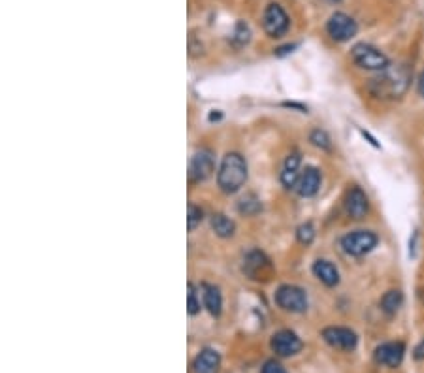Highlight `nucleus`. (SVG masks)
I'll use <instances>...</instances> for the list:
<instances>
[{"label":"nucleus","instance_id":"nucleus-1","mask_svg":"<svg viewBox=\"0 0 424 373\" xmlns=\"http://www.w3.org/2000/svg\"><path fill=\"white\" fill-rule=\"evenodd\" d=\"M408 87L409 74L406 66H396V68L388 66L387 70H383L381 76L373 77L368 83L371 94L376 98H381V100H394V98L403 97Z\"/></svg>","mask_w":424,"mask_h":373},{"label":"nucleus","instance_id":"nucleus-2","mask_svg":"<svg viewBox=\"0 0 424 373\" xmlns=\"http://www.w3.org/2000/svg\"><path fill=\"white\" fill-rule=\"evenodd\" d=\"M248 181V164L240 153H228L223 157L217 172V183L226 195H234Z\"/></svg>","mask_w":424,"mask_h":373},{"label":"nucleus","instance_id":"nucleus-3","mask_svg":"<svg viewBox=\"0 0 424 373\" xmlns=\"http://www.w3.org/2000/svg\"><path fill=\"white\" fill-rule=\"evenodd\" d=\"M351 57H353L354 65L364 68V70L383 72L391 66L388 65L387 55L379 51L377 48H373V45H370V43H356L351 49Z\"/></svg>","mask_w":424,"mask_h":373},{"label":"nucleus","instance_id":"nucleus-4","mask_svg":"<svg viewBox=\"0 0 424 373\" xmlns=\"http://www.w3.org/2000/svg\"><path fill=\"white\" fill-rule=\"evenodd\" d=\"M275 303L283 311L304 313L307 309V294L304 292V288L296 287V285H281L275 291Z\"/></svg>","mask_w":424,"mask_h":373},{"label":"nucleus","instance_id":"nucleus-5","mask_svg":"<svg viewBox=\"0 0 424 373\" xmlns=\"http://www.w3.org/2000/svg\"><path fill=\"white\" fill-rule=\"evenodd\" d=\"M377 242L379 238L371 230H354L341 238V247L351 256H364L376 249Z\"/></svg>","mask_w":424,"mask_h":373},{"label":"nucleus","instance_id":"nucleus-6","mask_svg":"<svg viewBox=\"0 0 424 373\" xmlns=\"http://www.w3.org/2000/svg\"><path fill=\"white\" fill-rule=\"evenodd\" d=\"M289 16L285 13V10L280 4L272 2V4L266 6L263 16V27L268 36H272V38H281V36L289 31Z\"/></svg>","mask_w":424,"mask_h":373},{"label":"nucleus","instance_id":"nucleus-7","mask_svg":"<svg viewBox=\"0 0 424 373\" xmlns=\"http://www.w3.org/2000/svg\"><path fill=\"white\" fill-rule=\"evenodd\" d=\"M356 31H359L356 21L351 16H347V13H341V11L332 13L327 23L328 36L336 40V42H349L354 34H356Z\"/></svg>","mask_w":424,"mask_h":373},{"label":"nucleus","instance_id":"nucleus-8","mask_svg":"<svg viewBox=\"0 0 424 373\" xmlns=\"http://www.w3.org/2000/svg\"><path fill=\"white\" fill-rule=\"evenodd\" d=\"M322 337L327 341L328 345L338 349V351H354L356 349V343H359V337L354 334L351 328H345V326H328L322 330Z\"/></svg>","mask_w":424,"mask_h":373},{"label":"nucleus","instance_id":"nucleus-9","mask_svg":"<svg viewBox=\"0 0 424 373\" xmlns=\"http://www.w3.org/2000/svg\"><path fill=\"white\" fill-rule=\"evenodd\" d=\"M215 170L213 155L208 149H200L189 164V181L191 183H202L208 178H211V173Z\"/></svg>","mask_w":424,"mask_h":373},{"label":"nucleus","instance_id":"nucleus-10","mask_svg":"<svg viewBox=\"0 0 424 373\" xmlns=\"http://www.w3.org/2000/svg\"><path fill=\"white\" fill-rule=\"evenodd\" d=\"M373 357H376V362L381 364V366L398 368L402 364L403 357H406V345L402 341H388V343H383V345L377 347Z\"/></svg>","mask_w":424,"mask_h":373},{"label":"nucleus","instance_id":"nucleus-11","mask_svg":"<svg viewBox=\"0 0 424 373\" xmlns=\"http://www.w3.org/2000/svg\"><path fill=\"white\" fill-rule=\"evenodd\" d=\"M270 347H272V351H274L277 357H292L296 352H300L302 341L295 332L280 330L272 335Z\"/></svg>","mask_w":424,"mask_h":373},{"label":"nucleus","instance_id":"nucleus-12","mask_svg":"<svg viewBox=\"0 0 424 373\" xmlns=\"http://www.w3.org/2000/svg\"><path fill=\"white\" fill-rule=\"evenodd\" d=\"M243 271L248 274L251 279H268L270 271H272V264L270 260L264 256L260 251H251L243 260Z\"/></svg>","mask_w":424,"mask_h":373},{"label":"nucleus","instance_id":"nucleus-13","mask_svg":"<svg viewBox=\"0 0 424 373\" xmlns=\"http://www.w3.org/2000/svg\"><path fill=\"white\" fill-rule=\"evenodd\" d=\"M370 210V202L368 196L360 187H351L345 198V211L351 219H364L366 213Z\"/></svg>","mask_w":424,"mask_h":373},{"label":"nucleus","instance_id":"nucleus-14","mask_svg":"<svg viewBox=\"0 0 424 373\" xmlns=\"http://www.w3.org/2000/svg\"><path fill=\"white\" fill-rule=\"evenodd\" d=\"M321 189V172L317 168L307 166L304 170V173H300V179H298V185H296V190L300 196H315Z\"/></svg>","mask_w":424,"mask_h":373},{"label":"nucleus","instance_id":"nucleus-15","mask_svg":"<svg viewBox=\"0 0 424 373\" xmlns=\"http://www.w3.org/2000/svg\"><path fill=\"white\" fill-rule=\"evenodd\" d=\"M221 357L215 349H204L194 358L193 372L194 373H219Z\"/></svg>","mask_w":424,"mask_h":373},{"label":"nucleus","instance_id":"nucleus-16","mask_svg":"<svg viewBox=\"0 0 424 373\" xmlns=\"http://www.w3.org/2000/svg\"><path fill=\"white\" fill-rule=\"evenodd\" d=\"M313 276L317 277L319 281L327 287H336L339 283V271L338 268L328 262V260H315L313 262Z\"/></svg>","mask_w":424,"mask_h":373},{"label":"nucleus","instance_id":"nucleus-17","mask_svg":"<svg viewBox=\"0 0 424 373\" xmlns=\"http://www.w3.org/2000/svg\"><path fill=\"white\" fill-rule=\"evenodd\" d=\"M211 230H213L219 238H232L236 232V225L230 221L228 217L223 213H213L211 215Z\"/></svg>","mask_w":424,"mask_h":373},{"label":"nucleus","instance_id":"nucleus-18","mask_svg":"<svg viewBox=\"0 0 424 373\" xmlns=\"http://www.w3.org/2000/svg\"><path fill=\"white\" fill-rule=\"evenodd\" d=\"M204 306L213 317H219L221 308H223V296L219 288L213 285H204Z\"/></svg>","mask_w":424,"mask_h":373},{"label":"nucleus","instance_id":"nucleus-19","mask_svg":"<svg viewBox=\"0 0 424 373\" xmlns=\"http://www.w3.org/2000/svg\"><path fill=\"white\" fill-rule=\"evenodd\" d=\"M402 303H403V294L400 291H396V288L387 291L381 298V309L387 315H396L398 309L402 308Z\"/></svg>","mask_w":424,"mask_h":373},{"label":"nucleus","instance_id":"nucleus-20","mask_svg":"<svg viewBox=\"0 0 424 373\" xmlns=\"http://www.w3.org/2000/svg\"><path fill=\"white\" fill-rule=\"evenodd\" d=\"M260 210H263V204H260V200L255 195H245L242 200L238 202V211L245 217L257 215Z\"/></svg>","mask_w":424,"mask_h":373},{"label":"nucleus","instance_id":"nucleus-21","mask_svg":"<svg viewBox=\"0 0 424 373\" xmlns=\"http://www.w3.org/2000/svg\"><path fill=\"white\" fill-rule=\"evenodd\" d=\"M309 141H312L313 146L319 147V149H324V151H330L332 149V141H330V136L324 132V130L317 129L313 130L312 134H309Z\"/></svg>","mask_w":424,"mask_h":373},{"label":"nucleus","instance_id":"nucleus-22","mask_svg":"<svg viewBox=\"0 0 424 373\" xmlns=\"http://www.w3.org/2000/svg\"><path fill=\"white\" fill-rule=\"evenodd\" d=\"M204 219V211L200 210L198 206H194V204H189V211H187V227L189 232H193L196 228L200 227V222Z\"/></svg>","mask_w":424,"mask_h":373},{"label":"nucleus","instance_id":"nucleus-23","mask_svg":"<svg viewBox=\"0 0 424 373\" xmlns=\"http://www.w3.org/2000/svg\"><path fill=\"white\" fill-rule=\"evenodd\" d=\"M296 238H298L302 245H312L313 239H315V228H313L312 222L300 225L298 230H296Z\"/></svg>","mask_w":424,"mask_h":373},{"label":"nucleus","instance_id":"nucleus-24","mask_svg":"<svg viewBox=\"0 0 424 373\" xmlns=\"http://www.w3.org/2000/svg\"><path fill=\"white\" fill-rule=\"evenodd\" d=\"M249 38H251V31H249L248 25L245 23H238L236 33H234V42H236L238 48L245 45L249 42Z\"/></svg>","mask_w":424,"mask_h":373},{"label":"nucleus","instance_id":"nucleus-25","mask_svg":"<svg viewBox=\"0 0 424 373\" xmlns=\"http://www.w3.org/2000/svg\"><path fill=\"white\" fill-rule=\"evenodd\" d=\"M298 179H300L298 170H287V168H285L283 172H281V183H283V187H287V189H295L296 185H298Z\"/></svg>","mask_w":424,"mask_h":373},{"label":"nucleus","instance_id":"nucleus-26","mask_svg":"<svg viewBox=\"0 0 424 373\" xmlns=\"http://www.w3.org/2000/svg\"><path fill=\"white\" fill-rule=\"evenodd\" d=\"M189 315H196L200 313V302L198 298H196V288H194V285H189Z\"/></svg>","mask_w":424,"mask_h":373},{"label":"nucleus","instance_id":"nucleus-27","mask_svg":"<svg viewBox=\"0 0 424 373\" xmlns=\"http://www.w3.org/2000/svg\"><path fill=\"white\" fill-rule=\"evenodd\" d=\"M260 373H287L285 368L281 366L280 362H275V360H268V362L264 364V368Z\"/></svg>","mask_w":424,"mask_h":373},{"label":"nucleus","instance_id":"nucleus-28","mask_svg":"<svg viewBox=\"0 0 424 373\" xmlns=\"http://www.w3.org/2000/svg\"><path fill=\"white\" fill-rule=\"evenodd\" d=\"M298 166H300V155L298 153H290L287 161H285V168L287 170H298Z\"/></svg>","mask_w":424,"mask_h":373},{"label":"nucleus","instance_id":"nucleus-29","mask_svg":"<svg viewBox=\"0 0 424 373\" xmlns=\"http://www.w3.org/2000/svg\"><path fill=\"white\" fill-rule=\"evenodd\" d=\"M413 357H415V360H424V340L420 341L419 345L415 347Z\"/></svg>","mask_w":424,"mask_h":373},{"label":"nucleus","instance_id":"nucleus-30","mask_svg":"<svg viewBox=\"0 0 424 373\" xmlns=\"http://www.w3.org/2000/svg\"><path fill=\"white\" fill-rule=\"evenodd\" d=\"M417 92L424 98V72L419 76V82H417Z\"/></svg>","mask_w":424,"mask_h":373},{"label":"nucleus","instance_id":"nucleus-31","mask_svg":"<svg viewBox=\"0 0 424 373\" xmlns=\"http://www.w3.org/2000/svg\"><path fill=\"white\" fill-rule=\"evenodd\" d=\"M420 298H423V302H424V288H423V291H420Z\"/></svg>","mask_w":424,"mask_h":373}]
</instances>
